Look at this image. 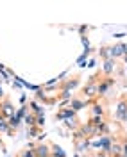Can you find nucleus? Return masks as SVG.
I'll return each instance as SVG.
<instances>
[{
    "label": "nucleus",
    "instance_id": "obj_1",
    "mask_svg": "<svg viewBox=\"0 0 127 157\" xmlns=\"http://www.w3.org/2000/svg\"><path fill=\"white\" fill-rule=\"evenodd\" d=\"M0 114H2V116H6L7 120H9L11 116H14V114H16V113H14V107L11 105L9 100H4V102L0 104Z\"/></svg>",
    "mask_w": 127,
    "mask_h": 157
},
{
    "label": "nucleus",
    "instance_id": "obj_2",
    "mask_svg": "<svg viewBox=\"0 0 127 157\" xmlns=\"http://www.w3.org/2000/svg\"><path fill=\"white\" fill-rule=\"evenodd\" d=\"M84 95H86L88 98H93L95 95H98V84H95L93 80L88 82V84L84 86Z\"/></svg>",
    "mask_w": 127,
    "mask_h": 157
},
{
    "label": "nucleus",
    "instance_id": "obj_3",
    "mask_svg": "<svg viewBox=\"0 0 127 157\" xmlns=\"http://www.w3.org/2000/svg\"><path fill=\"white\" fill-rule=\"evenodd\" d=\"M117 118H118V120H122V121H127V102H125V100H122V102L118 104Z\"/></svg>",
    "mask_w": 127,
    "mask_h": 157
},
{
    "label": "nucleus",
    "instance_id": "obj_4",
    "mask_svg": "<svg viewBox=\"0 0 127 157\" xmlns=\"http://www.w3.org/2000/svg\"><path fill=\"white\" fill-rule=\"evenodd\" d=\"M88 147H89V139L88 137H77V139H75V150H77L79 154L84 152Z\"/></svg>",
    "mask_w": 127,
    "mask_h": 157
},
{
    "label": "nucleus",
    "instance_id": "obj_5",
    "mask_svg": "<svg viewBox=\"0 0 127 157\" xmlns=\"http://www.w3.org/2000/svg\"><path fill=\"white\" fill-rule=\"evenodd\" d=\"M111 52H113V59L124 57V56H125V45H124V43H118L115 47H111Z\"/></svg>",
    "mask_w": 127,
    "mask_h": 157
},
{
    "label": "nucleus",
    "instance_id": "obj_6",
    "mask_svg": "<svg viewBox=\"0 0 127 157\" xmlns=\"http://www.w3.org/2000/svg\"><path fill=\"white\" fill-rule=\"evenodd\" d=\"M34 154H36V157H50L52 155V152H49V147H47V145L36 147L34 148Z\"/></svg>",
    "mask_w": 127,
    "mask_h": 157
},
{
    "label": "nucleus",
    "instance_id": "obj_7",
    "mask_svg": "<svg viewBox=\"0 0 127 157\" xmlns=\"http://www.w3.org/2000/svg\"><path fill=\"white\" fill-rule=\"evenodd\" d=\"M113 154V157H120L122 155V143H111V150H109V155Z\"/></svg>",
    "mask_w": 127,
    "mask_h": 157
},
{
    "label": "nucleus",
    "instance_id": "obj_8",
    "mask_svg": "<svg viewBox=\"0 0 127 157\" xmlns=\"http://www.w3.org/2000/svg\"><path fill=\"white\" fill-rule=\"evenodd\" d=\"M111 84H113V80L108 78L106 82H102V84H98V95H106L108 93V89L111 88Z\"/></svg>",
    "mask_w": 127,
    "mask_h": 157
},
{
    "label": "nucleus",
    "instance_id": "obj_9",
    "mask_svg": "<svg viewBox=\"0 0 127 157\" xmlns=\"http://www.w3.org/2000/svg\"><path fill=\"white\" fill-rule=\"evenodd\" d=\"M113 70H115V59H109L104 63V73L109 75V73H113Z\"/></svg>",
    "mask_w": 127,
    "mask_h": 157
},
{
    "label": "nucleus",
    "instance_id": "obj_10",
    "mask_svg": "<svg viewBox=\"0 0 127 157\" xmlns=\"http://www.w3.org/2000/svg\"><path fill=\"white\" fill-rule=\"evenodd\" d=\"M72 116H75V111L73 109H65V111H61L58 114L59 120H66V118H72Z\"/></svg>",
    "mask_w": 127,
    "mask_h": 157
},
{
    "label": "nucleus",
    "instance_id": "obj_11",
    "mask_svg": "<svg viewBox=\"0 0 127 157\" xmlns=\"http://www.w3.org/2000/svg\"><path fill=\"white\" fill-rule=\"evenodd\" d=\"M104 114V109L100 104H93L91 105V116H102Z\"/></svg>",
    "mask_w": 127,
    "mask_h": 157
},
{
    "label": "nucleus",
    "instance_id": "obj_12",
    "mask_svg": "<svg viewBox=\"0 0 127 157\" xmlns=\"http://www.w3.org/2000/svg\"><path fill=\"white\" fill-rule=\"evenodd\" d=\"M52 155L54 157H66V154L63 152V148L58 145H52Z\"/></svg>",
    "mask_w": 127,
    "mask_h": 157
},
{
    "label": "nucleus",
    "instance_id": "obj_13",
    "mask_svg": "<svg viewBox=\"0 0 127 157\" xmlns=\"http://www.w3.org/2000/svg\"><path fill=\"white\" fill-rule=\"evenodd\" d=\"M86 107V102H82V100H72V109L73 111H79V109Z\"/></svg>",
    "mask_w": 127,
    "mask_h": 157
},
{
    "label": "nucleus",
    "instance_id": "obj_14",
    "mask_svg": "<svg viewBox=\"0 0 127 157\" xmlns=\"http://www.w3.org/2000/svg\"><path fill=\"white\" fill-rule=\"evenodd\" d=\"M23 121H25L29 127H34V125H36V116H34V114H25Z\"/></svg>",
    "mask_w": 127,
    "mask_h": 157
},
{
    "label": "nucleus",
    "instance_id": "obj_15",
    "mask_svg": "<svg viewBox=\"0 0 127 157\" xmlns=\"http://www.w3.org/2000/svg\"><path fill=\"white\" fill-rule=\"evenodd\" d=\"M77 86H79V80H77V78H73V80H70V82H65V84H63V88L66 89V91H68V89L77 88Z\"/></svg>",
    "mask_w": 127,
    "mask_h": 157
},
{
    "label": "nucleus",
    "instance_id": "obj_16",
    "mask_svg": "<svg viewBox=\"0 0 127 157\" xmlns=\"http://www.w3.org/2000/svg\"><path fill=\"white\" fill-rule=\"evenodd\" d=\"M20 121H22V120H20V118H16V116H11L9 120H7V123H9V127H13V128H16L20 125Z\"/></svg>",
    "mask_w": 127,
    "mask_h": 157
},
{
    "label": "nucleus",
    "instance_id": "obj_17",
    "mask_svg": "<svg viewBox=\"0 0 127 157\" xmlns=\"http://www.w3.org/2000/svg\"><path fill=\"white\" fill-rule=\"evenodd\" d=\"M102 57L106 59V61H109V59H113V52H111V48H102Z\"/></svg>",
    "mask_w": 127,
    "mask_h": 157
},
{
    "label": "nucleus",
    "instance_id": "obj_18",
    "mask_svg": "<svg viewBox=\"0 0 127 157\" xmlns=\"http://www.w3.org/2000/svg\"><path fill=\"white\" fill-rule=\"evenodd\" d=\"M0 132H11V130H9V123H7V121H4V120L0 121Z\"/></svg>",
    "mask_w": 127,
    "mask_h": 157
},
{
    "label": "nucleus",
    "instance_id": "obj_19",
    "mask_svg": "<svg viewBox=\"0 0 127 157\" xmlns=\"http://www.w3.org/2000/svg\"><path fill=\"white\" fill-rule=\"evenodd\" d=\"M65 123L68 125V127H72V128H75L77 125H75V116H72V118H66L65 120Z\"/></svg>",
    "mask_w": 127,
    "mask_h": 157
},
{
    "label": "nucleus",
    "instance_id": "obj_20",
    "mask_svg": "<svg viewBox=\"0 0 127 157\" xmlns=\"http://www.w3.org/2000/svg\"><path fill=\"white\" fill-rule=\"evenodd\" d=\"M20 157H36V154H34V148H32V150H25V152H22V154H20Z\"/></svg>",
    "mask_w": 127,
    "mask_h": 157
},
{
    "label": "nucleus",
    "instance_id": "obj_21",
    "mask_svg": "<svg viewBox=\"0 0 127 157\" xmlns=\"http://www.w3.org/2000/svg\"><path fill=\"white\" fill-rule=\"evenodd\" d=\"M30 107H32V111H34L36 114H39V113L43 114V109L39 107V105H38V104H36V102H32V104H30Z\"/></svg>",
    "mask_w": 127,
    "mask_h": 157
},
{
    "label": "nucleus",
    "instance_id": "obj_22",
    "mask_svg": "<svg viewBox=\"0 0 127 157\" xmlns=\"http://www.w3.org/2000/svg\"><path fill=\"white\" fill-rule=\"evenodd\" d=\"M43 123H45V118L43 116H36V125H38V127H43Z\"/></svg>",
    "mask_w": 127,
    "mask_h": 157
},
{
    "label": "nucleus",
    "instance_id": "obj_23",
    "mask_svg": "<svg viewBox=\"0 0 127 157\" xmlns=\"http://www.w3.org/2000/svg\"><path fill=\"white\" fill-rule=\"evenodd\" d=\"M122 157H127V141L122 143Z\"/></svg>",
    "mask_w": 127,
    "mask_h": 157
},
{
    "label": "nucleus",
    "instance_id": "obj_24",
    "mask_svg": "<svg viewBox=\"0 0 127 157\" xmlns=\"http://www.w3.org/2000/svg\"><path fill=\"white\" fill-rule=\"evenodd\" d=\"M95 157H109V155H108V154H106V152H98V154H97V155H95Z\"/></svg>",
    "mask_w": 127,
    "mask_h": 157
},
{
    "label": "nucleus",
    "instance_id": "obj_25",
    "mask_svg": "<svg viewBox=\"0 0 127 157\" xmlns=\"http://www.w3.org/2000/svg\"><path fill=\"white\" fill-rule=\"evenodd\" d=\"M124 61H125V64H127V56H124Z\"/></svg>",
    "mask_w": 127,
    "mask_h": 157
},
{
    "label": "nucleus",
    "instance_id": "obj_26",
    "mask_svg": "<svg viewBox=\"0 0 127 157\" xmlns=\"http://www.w3.org/2000/svg\"><path fill=\"white\" fill-rule=\"evenodd\" d=\"M2 95H4V93H2V88H0V98H2Z\"/></svg>",
    "mask_w": 127,
    "mask_h": 157
},
{
    "label": "nucleus",
    "instance_id": "obj_27",
    "mask_svg": "<svg viewBox=\"0 0 127 157\" xmlns=\"http://www.w3.org/2000/svg\"><path fill=\"white\" fill-rule=\"evenodd\" d=\"M125 56H127V45H125Z\"/></svg>",
    "mask_w": 127,
    "mask_h": 157
},
{
    "label": "nucleus",
    "instance_id": "obj_28",
    "mask_svg": "<svg viewBox=\"0 0 127 157\" xmlns=\"http://www.w3.org/2000/svg\"><path fill=\"white\" fill-rule=\"evenodd\" d=\"M73 157H79V154H77V155H73Z\"/></svg>",
    "mask_w": 127,
    "mask_h": 157
},
{
    "label": "nucleus",
    "instance_id": "obj_29",
    "mask_svg": "<svg viewBox=\"0 0 127 157\" xmlns=\"http://www.w3.org/2000/svg\"><path fill=\"white\" fill-rule=\"evenodd\" d=\"M120 157H122V155H120Z\"/></svg>",
    "mask_w": 127,
    "mask_h": 157
}]
</instances>
